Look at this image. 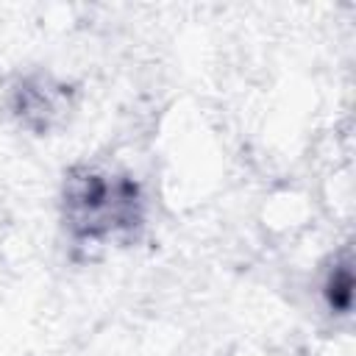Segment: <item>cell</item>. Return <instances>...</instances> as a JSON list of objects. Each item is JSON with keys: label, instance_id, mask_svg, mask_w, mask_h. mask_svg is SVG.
Instances as JSON below:
<instances>
[{"label": "cell", "instance_id": "7a4b0ae2", "mask_svg": "<svg viewBox=\"0 0 356 356\" xmlns=\"http://www.w3.org/2000/svg\"><path fill=\"white\" fill-rule=\"evenodd\" d=\"M67 108L70 92L50 75H28L11 92V114L19 120V125L36 134H47L53 125H58L67 117Z\"/></svg>", "mask_w": 356, "mask_h": 356}, {"label": "cell", "instance_id": "3957f363", "mask_svg": "<svg viewBox=\"0 0 356 356\" xmlns=\"http://www.w3.org/2000/svg\"><path fill=\"white\" fill-rule=\"evenodd\" d=\"M323 289H325V300H328L331 312H337V314H348L350 312L353 273H350V253H348V248L342 250L339 259H334V267L328 270Z\"/></svg>", "mask_w": 356, "mask_h": 356}, {"label": "cell", "instance_id": "6da1fadb", "mask_svg": "<svg viewBox=\"0 0 356 356\" xmlns=\"http://www.w3.org/2000/svg\"><path fill=\"white\" fill-rule=\"evenodd\" d=\"M64 225L75 245L100 248L136 236L145 220L139 184L117 170L78 164L64 175Z\"/></svg>", "mask_w": 356, "mask_h": 356}]
</instances>
